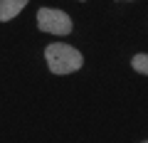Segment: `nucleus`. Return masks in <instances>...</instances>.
Returning <instances> with one entry per match:
<instances>
[{"label": "nucleus", "mask_w": 148, "mask_h": 143, "mask_svg": "<svg viewBox=\"0 0 148 143\" xmlns=\"http://www.w3.org/2000/svg\"><path fill=\"white\" fill-rule=\"evenodd\" d=\"M131 64H133V69H136L138 74H148V57H146L143 52L136 54V57L131 59Z\"/></svg>", "instance_id": "4"}, {"label": "nucleus", "mask_w": 148, "mask_h": 143, "mask_svg": "<svg viewBox=\"0 0 148 143\" xmlns=\"http://www.w3.org/2000/svg\"><path fill=\"white\" fill-rule=\"evenodd\" d=\"M37 25L42 32H49V35H69L72 32V17L64 10L40 8L37 10Z\"/></svg>", "instance_id": "2"}, {"label": "nucleus", "mask_w": 148, "mask_h": 143, "mask_svg": "<svg viewBox=\"0 0 148 143\" xmlns=\"http://www.w3.org/2000/svg\"><path fill=\"white\" fill-rule=\"evenodd\" d=\"M30 0H0V22H8L27 5Z\"/></svg>", "instance_id": "3"}, {"label": "nucleus", "mask_w": 148, "mask_h": 143, "mask_svg": "<svg viewBox=\"0 0 148 143\" xmlns=\"http://www.w3.org/2000/svg\"><path fill=\"white\" fill-rule=\"evenodd\" d=\"M45 59H47V67L52 69V74H72L77 69H82L84 57L82 52H77L74 47L62 42H54L45 47Z\"/></svg>", "instance_id": "1"}, {"label": "nucleus", "mask_w": 148, "mask_h": 143, "mask_svg": "<svg viewBox=\"0 0 148 143\" xmlns=\"http://www.w3.org/2000/svg\"><path fill=\"white\" fill-rule=\"evenodd\" d=\"M143 143H146V141H143Z\"/></svg>", "instance_id": "5"}]
</instances>
